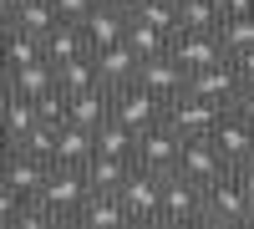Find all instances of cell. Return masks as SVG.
<instances>
[{"instance_id":"obj_1","label":"cell","mask_w":254,"mask_h":229,"mask_svg":"<svg viewBox=\"0 0 254 229\" xmlns=\"http://www.w3.org/2000/svg\"><path fill=\"white\" fill-rule=\"evenodd\" d=\"M203 219H208V224H254L249 189L239 183V173H234V168L203 189Z\"/></svg>"},{"instance_id":"obj_2","label":"cell","mask_w":254,"mask_h":229,"mask_svg":"<svg viewBox=\"0 0 254 229\" xmlns=\"http://www.w3.org/2000/svg\"><path fill=\"white\" fill-rule=\"evenodd\" d=\"M183 133L173 128V122H153V128H147L142 138H137V168H147V173H178V158H183Z\"/></svg>"},{"instance_id":"obj_3","label":"cell","mask_w":254,"mask_h":229,"mask_svg":"<svg viewBox=\"0 0 254 229\" xmlns=\"http://www.w3.org/2000/svg\"><path fill=\"white\" fill-rule=\"evenodd\" d=\"M87 194H92V183H87V173H81V168L51 163V178H46V189H41V199L56 209L61 224H71V219H76V209L87 204Z\"/></svg>"},{"instance_id":"obj_4","label":"cell","mask_w":254,"mask_h":229,"mask_svg":"<svg viewBox=\"0 0 254 229\" xmlns=\"http://www.w3.org/2000/svg\"><path fill=\"white\" fill-rule=\"evenodd\" d=\"M193 219H203V183H193L188 173H168L158 224H193Z\"/></svg>"},{"instance_id":"obj_5","label":"cell","mask_w":254,"mask_h":229,"mask_svg":"<svg viewBox=\"0 0 254 229\" xmlns=\"http://www.w3.org/2000/svg\"><path fill=\"white\" fill-rule=\"evenodd\" d=\"M224 112H229V107H219V102H203V97H193V92H183L178 102H168V107H163V117L173 122L183 138H214V128H219Z\"/></svg>"},{"instance_id":"obj_6","label":"cell","mask_w":254,"mask_h":229,"mask_svg":"<svg viewBox=\"0 0 254 229\" xmlns=\"http://www.w3.org/2000/svg\"><path fill=\"white\" fill-rule=\"evenodd\" d=\"M122 204H127V219H132V224H158V209H163V173L132 168L127 183H122Z\"/></svg>"},{"instance_id":"obj_7","label":"cell","mask_w":254,"mask_h":229,"mask_svg":"<svg viewBox=\"0 0 254 229\" xmlns=\"http://www.w3.org/2000/svg\"><path fill=\"white\" fill-rule=\"evenodd\" d=\"M168 56L178 61V67L198 72V67H214V61H229V46L219 31H178L173 46H168Z\"/></svg>"},{"instance_id":"obj_8","label":"cell","mask_w":254,"mask_h":229,"mask_svg":"<svg viewBox=\"0 0 254 229\" xmlns=\"http://www.w3.org/2000/svg\"><path fill=\"white\" fill-rule=\"evenodd\" d=\"M239 87H244V76H239L234 61H214V67H198L188 76V92L203 97V102H219V107H234Z\"/></svg>"},{"instance_id":"obj_9","label":"cell","mask_w":254,"mask_h":229,"mask_svg":"<svg viewBox=\"0 0 254 229\" xmlns=\"http://www.w3.org/2000/svg\"><path fill=\"white\" fill-rule=\"evenodd\" d=\"M229 168H234V163L224 158V148H219L214 138H188V143H183L178 173H188L193 183H203V189H208V183H214V178H224Z\"/></svg>"},{"instance_id":"obj_10","label":"cell","mask_w":254,"mask_h":229,"mask_svg":"<svg viewBox=\"0 0 254 229\" xmlns=\"http://www.w3.org/2000/svg\"><path fill=\"white\" fill-rule=\"evenodd\" d=\"M188 76H193V72L178 67L173 56H147V61H142V72H137V81L163 102V107H168V102H178V97L188 92Z\"/></svg>"},{"instance_id":"obj_11","label":"cell","mask_w":254,"mask_h":229,"mask_svg":"<svg viewBox=\"0 0 254 229\" xmlns=\"http://www.w3.org/2000/svg\"><path fill=\"white\" fill-rule=\"evenodd\" d=\"M112 117H122L127 128H137V133H147L153 122H163V102L142 87V81H127V87H117V112Z\"/></svg>"},{"instance_id":"obj_12","label":"cell","mask_w":254,"mask_h":229,"mask_svg":"<svg viewBox=\"0 0 254 229\" xmlns=\"http://www.w3.org/2000/svg\"><path fill=\"white\" fill-rule=\"evenodd\" d=\"M214 143L224 148V158L234 163V168L254 163V122H249V117L224 112V117H219V128H214Z\"/></svg>"},{"instance_id":"obj_13","label":"cell","mask_w":254,"mask_h":229,"mask_svg":"<svg viewBox=\"0 0 254 229\" xmlns=\"http://www.w3.org/2000/svg\"><path fill=\"white\" fill-rule=\"evenodd\" d=\"M46 178H51V163H46V158L10 148L5 173H0V183H5V189H15V194H41V189H46Z\"/></svg>"},{"instance_id":"obj_14","label":"cell","mask_w":254,"mask_h":229,"mask_svg":"<svg viewBox=\"0 0 254 229\" xmlns=\"http://www.w3.org/2000/svg\"><path fill=\"white\" fill-rule=\"evenodd\" d=\"M127 10H117L112 0H97L92 5V15L81 20V31H87V41H92V51H102V46H117V41H127Z\"/></svg>"},{"instance_id":"obj_15","label":"cell","mask_w":254,"mask_h":229,"mask_svg":"<svg viewBox=\"0 0 254 229\" xmlns=\"http://www.w3.org/2000/svg\"><path fill=\"white\" fill-rule=\"evenodd\" d=\"M61 26L56 0H20V5H5V31H31V36H51Z\"/></svg>"},{"instance_id":"obj_16","label":"cell","mask_w":254,"mask_h":229,"mask_svg":"<svg viewBox=\"0 0 254 229\" xmlns=\"http://www.w3.org/2000/svg\"><path fill=\"white\" fill-rule=\"evenodd\" d=\"M97 56V72H102V81L117 92V87H127V81H137V72H142V56L132 51V41H117V46H102V51H92Z\"/></svg>"},{"instance_id":"obj_17","label":"cell","mask_w":254,"mask_h":229,"mask_svg":"<svg viewBox=\"0 0 254 229\" xmlns=\"http://www.w3.org/2000/svg\"><path fill=\"white\" fill-rule=\"evenodd\" d=\"M41 46H46L51 67H66V61H76V56H92V41H87V31H81V20H61L51 36H41Z\"/></svg>"},{"instance_id":"obj_18","label":"cell","mask_w":254,"mask_h":229,"mask_svg":"<svg viewBox=\"0 0 254 229\" xmlns=\"http://www.w3.org/2000/svg\"><path fill=\"white\" fill-rule=\"evenodd\" d=\"M71 224H92V229H122V224H132L127 219V204H122V194H102V189H92L87 194V204L76 209V219Z\"/></svg>"},{"instance_id":"obj_19","label":"cell","mask_w":254,"mask_h":229,"mask_svg":"<svg viewBox=\"0 0 254 229\" xmlns=\"http://www.w3.org/2000/svg\"><path fill=\"white\" fill-rule=\"evenodd\" d=\"M5 76H10V87H5V92L36 97V102L46 97V92H56V87H61V76H56V67H51L46 56H41V61H31V67H10Z\"/></svg>"},{"instance_id":"obj_20","label":"cell","mask_w":254,"mask_h":229,"mask_svg":"<svg viewBox=\"0 0 254 229\" xmlns=\"http://www.w3.org/2000/svg\"><path fill=\"white\" fill-rule=\"evenodd\" d=\"M92 153H97V133H92V128H76V122H61V138H56V158H51V163L87 168Z\"/></svg>"},{"instance_id":"obj_21","label":"cell","mask_w":254,"mask_h":229,"mask_svg":"<svg viewBox=\"0 0 254 229\" xmlns=\"http://www.w3.org/2000/svg\"><path fill=\"white\" fill-rule=\"evenodd\" d=\"M137 163L132 158H117V153H92V163L81 173H87V183L92 189H102V194H122V183H127V173H132Z\"/></svg>"},{"instance_id":"obj_22","label":"cell","mask_w":254,"mask_h":229,"mask_svg":"<svg viewBox=\"0 0 254 229\" xmlns=\"http://www.w3.org/2000/svg\"><path fill=\"white\" fill-rule=\"evenodd\" d=\"M137 128H127V122L122 117H107V122H102V128H97V153H117V158H132L137 163Z\"/></svg>"},{"instance_id":"obj_23","label":"cell","mask_w":254,"mask_h":229,"mask_svg":"<svg viewBox=\"0 0 254 229\" xmlns=\"http://www.w3.org/2000/svg\"><path fill=\"white\" fill-rule=\"evenodd\" d=\"M36 122H41V102L36 97H20V92H5V138L20 143Z\"/></svg>"},{"instance_id":"obj_24","label":"cell","mask_w":254,"mask_h":229,"mask_svg":"<svg viewBox=\"0 0 254 229\" xmlns=\"http://www.w3.org/2000/svg\"><path fill=\"white\" fill-rule=\"evenodd\" d=\"M127 41H132V51L147 61V56H168V46H173V36H168L163 26H153V20H142V15H132L127 20Z\"/></svg>"},{"instance_id":"obj_25","label":"cell","mask_w":254,"mask_h":229,"mask_svg":"<svg viewBox=\"0 0 254 229\" xmlns=\"http://www.w3.org/2000/svg\"><path fill=\"white\" fill-rule=\"evenodd\" d=\"M56 224H61L56 209H51L41 194H26V199L15 204V214L5 219V229H56Z\"/></svg>"},{"instance_id":"obj_26","label":"cell","mask_w":254,"mask_h":229,"mask_svg":"<svg viewBox=\"0 0 254 229\" xmlns=\"http://www.w3.org/2000/svg\"><path fill=\"white\" fill-rule=\"evenodd\" d=\"M224 5L219 0H178V26L183 31H219Z\"/></svg>"},{"instance_id":"obj_27","label":"cell","mask_w":254,"mask_h":229,"mask_svg":"<svg viewBox=\"0 0 254 229\" xmlns=\"http://www.w3.org/2000/svg\"><path fill=\"white\" fill-rule=\"evenodd\" d=\"M46 56V46H41V36L31 31H5V72L10 67H31V61Z\"/></svg>"},{"instance_id":"obj_28","label":"cell","mask_w":254,"mask_h":229,"mask_svg":"<svg viewBox=\"0 0 254 229\" xmlns=\"http://www.w3.org/2000/svg\"><path fill=\"white\" fill-rule=\"evenodd\" d=\"M56 76H61V92H87V87L102 81L97 56H76V61H66V67H56Z\"/></svg>"},{"instance_id":"obj_29","label":"cell","mask_w":254,"mask_h":229,"mask_svg":"<svg viewBox=\"0 0 254 229\" xmlns=\"http://www.w3.org/2000/svg\"><path fill=\"white\" fill-rule=\"evenodd\" d=\"M56 138H61V122H46V117H41L36 122V128L26 133V138H20V143H10V148H20V153H36V158H56Z\"/></svg>"},{"instance_id":"obj_30","label":"cell","mask_w":254,"mask_h":229,"mask_svg":"<svg viewBox=\"0 0 254 229\" xmlns=\"http://www.w3.org/2000/svg\"><path fill=\"white\" fill-rule=\"evenodd\" d=\"M219 36H224L229 56H234V51H249V46H254V15H224V20H219Z\"/></svg>"},{"instance_id":"obj_31","label":"cell","mask_w":254,"mask_h":229,"mask_svg":"<svg viewBox=\"0 0 254 229\" xmlns=\"http://www.w3.org/2000/svg\"><path fill=\"white\" fill-rule=\"evenodd\" d=\"M92 5H97V0H56L61 20H87V15H92Z\"/></svg>"},{"instance_id":"obj_32","label":"cell","mask_w":254,"mask_h":229,"mask_svg":"<svg viewBox=\"0 0 254 229\" xmlns=\"http://www.w3.org/2000/svg\"><path fill=\"white\" fill-rule=\"evenodd\" d=\"M229 112H239V117L254 122V81H244V87H239V97H234V107H229Z\"/></svg>"},{"instance_id":"obj_33","label":"cell","mask_w":254,"mask_h":229,"mask_svg":"<svg viewBox=\"0 0 254 229\" xmlns=\"http://www.w3.org/2000/svg\"><path fill=\"white\" fill-rule=\"evenodd\" d=\"M229 61L239 67V76H244V81H254V46H249V51H234Z\"/></svg>"},{"instance_id":"obj_34","label":"cell","mask_w":254,"mask_h":229,"mask_svg":"<svg viewBox=\"0 0 254 229\" xmlns=\"http://www.w3.org/2000/svg\"><path fill=\"white\" fill-rule=\"evenodd\" d=\"M224 15H254V0H219Z\"/></svg>"},{"instance_id":"obj_35","label":"cell","mask_w":254,"mask_h":229,"mask_svg":"<svg viewBox=\"0 0 254 229\" xmlns=\"http://www.w3.org/2000/svg\"><path fill=\"white\" fill-rule=\"evenodd\" d=\"M234 173H239V183L249 189V204H254V163H244V168H234Z\"/></svg>"},{"instance_id":"obj_36","label":"cell","mask_w":254,"mask_h":229,"mask_svg":"<svg viewBox=\"0 0 254 229\" xmlns=\"http://www.w3.org/2000/svg\"><path fill=\"white\" fill-rule=\"evenodd\" d=\"M112 5H117V10H127V15H137V10L147 5V0H112Z\"/></svg>"},{"instance_id":"obj_37","label":"cell","mask_w":254,"mask_h":229,"mask_svg":"<svg viewBox=\"0 0 254 229\" xmlns=\"http://www.w3.org/2000/svg\"><path fill=\"white\" fill-rule=\"evenodd\" d=\"M5 5H20V0H5Z\"/></svg>"}]
</instances>
